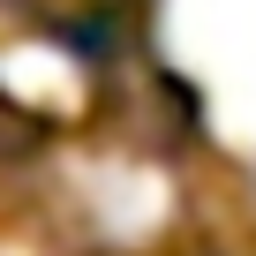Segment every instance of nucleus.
Returning <instances> with one entry per match:
<instances>
[{
	"mask_svg": "<svg viewBox=\"0 0 256 256\" xmlns=\"http://www.w3.org/2000/svg\"><path fill=\"white\" fill-rule=\"evenodd\" d=\"M53 8H60V23L76 30V23H113V16H128L136 0H53Z\"/></svg>",
	"mask_w": 256,
	"mask_h": 256,
	"instance_id": "f257e3e1",
	"label": "nucleus"
}]
</instances>
